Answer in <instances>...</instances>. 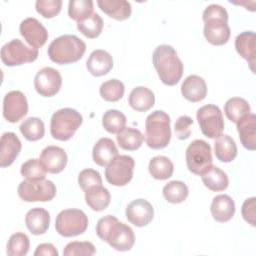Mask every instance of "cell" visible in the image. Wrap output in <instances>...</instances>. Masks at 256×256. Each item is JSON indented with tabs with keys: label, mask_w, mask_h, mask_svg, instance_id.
<instances>
[{
	"label": "cell",
	"mask_w": 256,
	"mask_h": 256,
	"mask_svg": "<svg viewBox=\"0 0 256 256\" xmlns=\"http://www.w3.org/2000/svg\"><path fill=\"white\" fill-rule=\"evenodd\" d=\"M94 4L92 0H70L68 4L69 17L77 22L93 14Z\"/></svg>",
	"instance_id": "f35d334b"
},
{
	"label": "cell",
	"mask_w": 256,
	"mask_h": 256,
	"mask_svg": "<svg viewBox=\"0 0 256 256\" xmlns=\"http://www.w3.org/2000/svg\"><path fill=\"white\" fill-rule=\"evenodd\" d=\"M250 111L249 103L241 97H232L228 99L224 105L226 117L234 123H237L242 117L249 114Z\"/></svg>",
	"instance_id": "d6a6232c"
},
{
	"label": "cell",
	"mask_w": 256,
	"mask_h": 256,
	"mask_svg": "<svg viewBox=\"0 0 256 256\" xmlns=\"http://www.w3.org/2000/svg\"><path fill=\"white\" fill-rule=\"evenodd\" d=\"M204 36L206 40L216 46L228 42L231 30L228 25V13L224 7L218 4L207 6L203 12Z\"/></svg>",
	"instance_id": "3957f363"
},
{
	"label": "cell",
	"mask_w": 256,
	"mask_h": 256,
	"mask_svg": "<svg viewBox=\"0 0 256 256\" xmlns=\"http://www.w3.org/2000/svg\"><path fill=\"white\" fill-rule=\"evenodd\" d=\"M200 176L203 184L211 191H224L228 187L229 179L227 174L215 165H211Z\"/></svg>",
	"instance_id": "83f0119b"
},
{
	"label": "cell",
	"mask_w": 256,
	"mask_h": 256,
	"mask_svg": "<svg viewBox=\"0 0 256 256\" xmlns=\"http://www.w3.org/2000/svg\"><path fill=\"white\" fill-rule=\"evenodd\" d=\"M96 234L117 251H129L135 243V235L131 227L119 222L113 215H106L98 220Z\"/></svg>",
	"instance_id": "6da1fadb"
},
{
	"label": "cell",
	"mask_w": 256,
	"mask_h": 256,
	"mask_svg": "<svg viewBox=\"0 0 256 256\" xmlns=\"http://www.w3.org/2000/svg\"><path fill=\"white\" fill-rule=\"evenodd\" d=\"M38 58V49L28 47L20 39H13L1 48V60L8 67L30 63Z\"/></svg>",
	"instance_id": "8fae6325"
},
{
	"label": "cell",
	"mask_w": 256,
	"mask_h": 256,
	"mask_svg": "<svg viewBox=\"0 0 256 256\" xmlns=\"http://www.w3.org/2000/svg\"><path fill=\"white\" fill-rule=\"evenodd\" d=\"M96 252L95 246L88 241H74L68 243L64 250L63 255L65 256H76V255H94Z\"/></svg>",
	"instance_id": "b9f144b4"
},
{
	"label": "cell",
	"mask_w": 256,
	"mask_h": 256,
	"mask_svg": "<svg viewBox=\"0 0 256 256\" xmlns=\"http://www.w3.org/2000/svg\"><path fill=\"white\" fill-rule=\"evenodd\" d=\"M183 97L193 103L202 101L207 95V85L205 80L198 75H189L181 85Z\"/></svg>",
	"instance_id": "ffe728a7"
},
{
	"label": "cell",
	"mask_w": 256,
	"mask_h": 256,
	"mask_svg": "<svg viewBox=\"0 0 256 256\" xmlns=\"http://www.w3.org/2000/svg\"><path fill=\"white\" fill-rule=\"evenodd\" d=\"M78 30L87 38L98 37L103 29V20L98 13H93L89 17L77 22Z\"/></svg>",
	"instance_id": "d590c367"
},
{
	"label": "cell",
	"mask_w": 256,
	"mask_h": 256,
	"mask_svg": "<svg viewBox=\"0 0 256 256\" xmlns=\"http://www.w3.org/2000/svg\"><path fill=\"white\" fill-rule=\"evenodd\" d=\"M21 151V141L14 132H6L0 140V166H10Z\"/></svg>",
	"instance_id": "ac0fdd59"
},
{
	"label": "cell",
	"mask_w": 256,
	"mask_h": 256,
	"mask_svg": "<svg viewBox=\"0 0 256 256\" xmlns=\"http://www.w3.org/2000/svg\"><path fill=\"white\" fill-rule=\"evenodd\" d=\"M30 241L26 234L16 232L12 234L7 243V254L9 256H24L28 253Z\"/></svg>",
	"instance_id": "ab89813d"
},
{
	"label": "cell",
	"mask_w": 256,
	"mask_h": 256,
	"mask_svg": "<svg viewBox=\"0 0 256 256\" xmlns=\"http://www.w3.org/2000/svg\"><path fill=\"white\" fill-rule=\"evenodd\" d=\"M152 63L162 83L168 86L176 85L183 75V63L176 50L167 44L157 46L152 55Z\"/></svg>",
	"instance_id": "7a4b0ae2"
},
{
	"label": "cell",
	"mask_w": 256,
	"mask_h": 256,
	"mask_svg": "<svg viewBox=\"0 0 256 256\" xmlns=\"http://www.w3.org/2000/svg\"><path fill=\"white\" fill-rule=\"evenodd\" d=\"M117 155L118 150L115 143L112 139L107 137L100 138L95 143L92 150L94 162L101 167H106Z\"/></svg>",
	"instance_id": "d4e9b609"
},
{
	"label": "cell",
	"mask_w": 256,
	"mask_h": 256,
	"mask_svg": "<svg viewBox=\"0 0 256 256\" xmlns=\"http://www.w3.org/2000/svg\"><path fill=\"white\" fill-rule=\"evenodd\" d=\"M62 7L61 0H37L35 2L36 11L44 18H52L56 16Z\"/></svg>",
	"instance_id": "ee69618b"
},
{
	"label": "cell",
	"mask_w": 256,
	"mask_h": 256,
	"mask_svg": "<svg viewBox=\"0 0 256 256\" xmlns=\"http://www.w3.org/2000/svg\"><path fill=\"white\" fill-rule=\"evenodd\" d=\"M21 175L25 179H45L46 176V170L41 165L39 159H29L26 162H24L20 169Z\"/></svg>",
	"instance_id": "60d3db41"
},
{
	"label": "cell",
	"mask_w": 256,
	"mask_h": 256,
	"mask_svg": "<svg viewBox=\"0 0 256 256\" xmlns=\"http://www.w3.org/2000/svg\"><path fill=\"white\" fill-rule=\"evenodd\" d=\"M148 169L153 178L157 180H166L172 176L174 166L168 157L159 155L150 160Z\"/></svg>",
	"instance_id": "1f68e13d"
},
{
	"label": "cell",
	"mask_w": 256,
	"mask_h": 256,
	"mask_svg": "<svg viewBox=\"0 0 256 256\" xmlns=\"http://www.w3.org/2000/svg\"><path fill=\"white\" fill-rule=\"evenodd\" d=\"M81 114L72 108H62L53 113L50 121V133L59 141H67L82 124Z\"/></svg>",
	"instance_id": "8992f818"
},
{
	"label": "cell",
	"mask_w": 256,
	"mask_h": 256,
	"mask_svg": "<svg viewBox=\"0 0 256 256\" xmlns=\"http://www.w3.org/2000/svg\"><path fill=\"white\" fill-rule=\"evenodd\" d=\"M28 113V102L19 90L8 92L3 99V116L10 123L20 121Z\"/></svg>",
	"instance_id": "5bb4252c"
},
{
	"label": "cell",
	"mask_w": 256,
	"mask_h": 256,
	"mask_svg": "<svg viewBox=\"0 0 256 256\" xmlns=\"http://www.w3.org/2000/svg\"><path fill=\"white\" fill-rule=\"evenodd\" d=\"M86 51V44L75 35L55 38L48 47V56L56 64H71L80 60Z\"/></svg>",
	"instance_id": "277c9868"
},
{
	"label": "cell",
	"mask_w": 256,
	"mask_h": 256,
	"mask_svg": "<svg viewBox=\"0 0 256 256\" xmlns=\"http://www.w3.org/2000/svg\"><path fill=\"white\" fill-rule=\"evenodd\" d=\"M187 168L195 175H201L212 165L211 146L204 140L192 141L185 153Z\"/></svg>",
	"instance_id": "9c48e42d"
},
{
	"label": "cell",
	"mask_w": 256,
	"mask_h": 256,
	"mask_svg": "<svg viewBox=\"0 0 256 256\" xmlns=\"http://www.w3.org/2000/svg\"><path fill=\"white\" fill-rule=\"evenodd\" d=\"M193 125V119L187 115L180 116L174 125L175 135L180 140H185L191 135V126Z\"/></svg>",
	"instance_id": "f6af8a7d"
},
{
	"label": "cell",
	"mask_w": 256,
	"mask_h": 256,
	"mask_svg": "<svg viewBox=\"0 0 256 256\" xmlns=\"http://www.w3.org/2000/svg\"><path fill=\"white\" fill-rule=\"evenodd\" d=\"M86 67L93 76L100 77L106 75L113 68L112 56L105 50L96 49L89 55Z\"/></svg>",
	"instance_id": "7402d4cb"
},
{
	"label": "cell",
	"mask_w": 256,
	"mask_h": 256,
	"mask_svg": "<svg viewBox=\"0 0 256 256\" xmlns=\"http://www.w3.org/2000/svg\"><path fill=\"white\" fill-rule=\"evenodd\" d=\"M256 36L253 31H244L237 35L235 39V48L237 53L244 58L253 73H255V56H256Z\"/></svg>",
	"instance_id": "d6986e66"
},
{
	"label": "cell",
	"mask_w": 256,
	"mask_h": 256,
	"mask_svg": "<svg viewBox=\"0 0 256 256\" xmlns=\"http://www.w3.org/2000/svg\"><path fill=\"white\" fill-rule=\"evenodd\" d=\"M19 31L30 47L38 49L48 40V32L40 21L36 18L28 17L19 26Z\"/></svg>",
	"instance_id": "9a60e30c"
},
{
	"label": "cell",
	"mask_w": 256,
	"mask_h": 256,
	"mask_svg": "<svg viewBox=\"0 0 256 256\" xmlns=\"http://www.w3.org/2000/svg\"><path fill=\"white\" fill-rule=\"evenodd\" d=\"M88 217L80 209L62 210L56 217L55 229L63 237H74L86 231Z\"/></svg>",
	"instance_id": "ba28073f"
},
{
	"label": "cell",
	"mask_w": 256,
	"mask_h": 256,
	"mask_svg": "<svg viewBox=\"0 0 256 256\" xmlns=\"http://www.w3.org/2000/svg\"><path fill=\"white\" fill-rule=\"evenodd\" d=\"M78 184L83 191H86L87 189L93 186L102 185V178L98 171L91 168H87V169H83L79 173Z\"/></svg>",
	"instance_id": "7bdbcfd3"
},
{
	"label": "cell",
	"mask_w": 256,
	"mask_h": 256,
	"mask_svg": "<svg viewBox=\"0 0 256 256\" xmlns=\"http://www.w3.org/2000/svg\"><path fill=\"white\" fill-rule=\"evenodd\" d=\"M171 139L170 117L162 111L156 110L149 114L145 121V141L152 149L165 148Z\"/></svg>",
	"instance_id": "5b68a950"
},
{
	"label": "cell",
	"mask_w": 256,
	"mask_h": 256,
	"mask_svg": "<svg viewBox=\"0 0 256 256\" xmlns=\"http://www.w3.org/2000/svg\"><path fill=\"white\" fill-rule=\"evenodd\" d=\"M255 208H256V198L255 197H250V198L246 199L243 202V205L241 208V213H242L243 219L253 227L256 226Z\"/></svg>",
	"instance_id": "bcb514c9"
},
{
	"label": "cell",
	"mask_w": 256,
	"mask_h": 256,
	"mask_svg": "<svg viewBox=\"0 0 256 256\" xmlns=\"http://www.w3.org/2000/svg\"><path fill=\"white\" fill-rule=\"evenodd\" d=\"M117 143L123 150L134 151L141 147L144 136L140 130L132 127H124L117 133Z\"/></svg>",
	"instance_id": "4dcf8cb0"
},
{
	"label": "cell",
	"mask_w": 256,
	"mask_h": 256,
	"mask_svg": "<svg viewBox=\"0 0 256 256\" xmlns=\"http://www.w3.org/2000/svg\"><path fill=\"white\" fill-rule=\"evenodd\" d=\"M135 162L131 156L117 155L105 169V178L114 186H125L133 177Z\"/></svg>",
	"instance_id": "7c38bea8"
},
{
	"label": "cell",
	"mask_w": 256,
	"mask_h": 256,
	"mask_svg": "<svg viewBox=\"0 0 256 256\" xmlns=\"http://www.w3.org/2000/svg\"><path fill=\"white\" fill-rule=\"evenodd\" d=\"M67 160L68 157L65 150L54 145L45 147L42 150L39 158V161L46 172L52 174H57L63 171L66 167Z\"/></svg>",
	"instance_id": "e0dca14e"
},
{
	"label": "cell",
	"mask_w": 256,
	"mask_h": 256,
	"mask_svg": "<svg viewBox=\"0 0 256 256\" xmlns=\"http://www.w3.org/2000/svg\"><path fill=\"white\" fill-rule=\"evenodd\" d=\"M211 215L217 222L229 221L235 213L234 200L226 194L216 195L211 203Z\"/></svg>",
	"instance_id": "603a6c76"
},
{
	"label": "cell",
	"mask_w": 256,
	"mask_h": 256,
	"mask_svg": "<svg viewBox=\"0 0 256 256\" xmlns=\"http://www.w3.org/2000/svg\"><path fill=\"white\" fill-rule=\"evenodd\" d=\"M19 197L26 202H47L56 195L55 184L46 179H25L17 188Z\"/></svg>",
	"instance_id": "52a82bcc"
},
{
	"label": "cell",
	"mask_w": 256,
	"mask_h": 256,
	"mask_svg": "<svg viewBox=\"0 0 256 256\" xmlns=\"http://www.w3.org/2000/svg\"><path fill=\"white\" fill-rule=\"evenodd\" d=\"M188 194V187L183 181H170L163 187V196L169 203H182L183 201L186 200Z\"/></svg>",
	"instance_id": "836d02e7"
},
{
	"label": "cell",
	"mask_w": 256,
	"mask_h": 256,
	"mask_svg": "<svg viewBox=\"0 0 256 256\" xmlns=\"http://www.w3.org/2000/svg\"><path fill=\"white\" fill-rule=\"evenodd\" d=\"M111 195L107 188L102 185L93 186L85 191V201L94 211H102L110 204Z\"/></svg>",
	"instance_id": "f546056e"
},
{
	"label": "cell",
	"mask_w": 256,
	"mask_h": 256,
	"mask_svg": "<svg viewBox=\"0 0 256 256\" xmlns=\"http://www.w3.org/2000/svg\"><path fill=\"white\" fill-rule=\"evenodd\" d=\"M128 103L135 111L145 112L154 106L155 96L147 87L137 86L130 92Z\"/></svg>",
	"instance_id": "484cf974"
},
{
	"label": "cell",
	"mask_w": 256,
	"mask_h": 256,
	"mask_svg": "<svg viewBox=\"0 0 256 256\" xmlns=\"http://www.w3.org/2000/svg\"><path fill=\"white\" fill-rule=\"evenodd\" d=\"M154 217V209L150 202L145 199H136L126 207V218L136 227L148 225Z\"/></svg>",
	"instance_id": "2e32d148"
},
{
	"label": "cell",
	"mask_w": 256,
	"mask_h": 256,
	"mask_svg": "<svg viewBox=\"0 0 256 256\" xmlns=\"http://www.w3.org/2000/svg\"><path fill=\"white\" fill-rule=\"evenodd\" d=\"M20 132L28 141H37L45 134L44 122L38 117H29L24 120L20 127Z\"/></svg>",
	"instance_id": "e575fe53"
},
{
	"label": "cell",
	"mask_w": 256,
	"mask_h": 256,
	"mask_svg": "<svg viewBox=\"0 0 256 256\" xmlns=\"http://www.w3.org/2000/svg\"><path fill=\"white\" fill-rule=\"evenodd\" d=\"M58 251L55 246L51 243H42L39 244L34 252V256L46 255V256H58Z\"/></svg>",
	"instance_id": "7dc6e473"
},
{
	"label": "cell",
	"mask_w": 256,
	"mask_h": 256,
	"mask_svg": "<svg viewBox=\"0 0 256 256\" xmlns=\"http://www.w3.org/2000/svg\"><path fill=\"white\" fill-rule=\"evenodd\" d=\"M214 153L221 162L228 163L233 161L237 156V146L234 139L227 134L220 135L214 143Z\"/></svg>",
	"instance_id": "f1b7e54d"
},
{
	"label": "cell",
	"mask_w": 256,
	"mask_h": 256,
	"mask_svg": "<svg viewBox=\"0 0 256 256\" xmlns=\"http://www.w3.org/2000/svg\"><path fill=\"white\" fill-rule=\"evenodd\" d=\"M25 224L33 235L44 234L49 228L50 214L44 208H32L26 213Z\"/></svg>",
	"instance_id": "cb8c5ba5"
},
{
	"label": "cell",
	"mask_w": 256,
	"mask_h": 256,
	"mask_svg": "<svg viewBox=\"0 0 256 256\" xmlns=\"http://www.w3.org/2000/svg\"><path fill=\"white\" fill-rule=\"evenodd\" d=\"M97 5L109 17L122 21L131 15V4L126 0H98Z\"/></svg>",
	"instance_id": "4316f807"
},
{
	"label": "cell",
	"mask_w": 256,
	"mask_h": 256,
	"mask_svg": "<svg viewBox=\"0 0 256 256\" xmlns=\"http://www.w3.org/2000/svg\"><path fill=\"white\" fill-rule=\"evenodd\" d=\"M236 124L241 144L247 150L254 151L256 149V115L249 113Z\"/></svg>",
	"instance_id": "44dd1931"
},
{
	"label": "cell",
	"mask_w": 256,
	"mask_h": 256,
	"mask_svg": "<svg viewBox=\"0 0 256 256\" xmlns=\"http://www.w3.org/2000/svg\"><path fill=\"white\" fill-rule=\"evenodd\" d=\"M196 117L200 130L208 138H218L223 134L224 119L220 108L213 104H207L197 110Z\"/></svg>",
	"instance_id": "30bf717a"
},
{
	"label": "cell",
	"mask_w": 256,
	"mask_h": 256,
	"mask_svg": "<svg viewBox=\"0 0 256 256\" xmlns=\"http://www.w3.org/2000/svg\"><path fill=\"white\" fill-rule=\"evenodd\" d=\"M62 85V77L58 70L52 67L40 69L34 78V87L38 94L43 97L56 95Z\"/></svg>",
	"instance_id": "4fadbf2b"
},
{
	"label": "cell",
	"mask_w": 256,
	"mask_h": 256,
	"mask_svg": "<svg viewBox=\"0 0 256 256\" xmlns=\"http://www.w3.org/2000/svg\"><path fill=\"white\" fill-rule=\"evenodd\" d=\"M125 92L124 84L118 79H110L101 84L99 93L101 97L109 102H116L120 100Z\"/></svg>",
	"instance_id": "74e56055"
},
{
	"label": "cell",
	"mask_w": 256,
	"mask_h": 256,
	"mask_svg": "<svg viewBox=\"0 0 256 256\" xmlns=\"http://www.w3.org/2000/svg\"><path fill=\"white\" fill-rule=\"evenodd\" d=\"M126 116L116 109L107 110L102 117V125L106 131L115 134L122 130L126 125Z\"/></svg>",
	"instance_id": "8d00e7d4"
}]
</instances>
